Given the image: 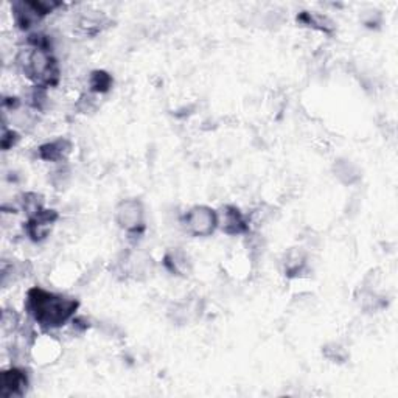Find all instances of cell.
I'll return each mask as SVG.
<instances>
[{"instance_id": "cell-18", "label": "cell", "mask_w": 398, "mask_h": 398, "mask_svg": "<svg viewBox=\"0 0 398 398\" xmlns=\"http://www.w3.org/2000/svg\"><path fill=\"white\" fill-rule=\"evenodd\" d=\"M112 84H114V79H112L111 75L106 70H93L89 77V87L92 93H106L111 91Z\"/></svg>"}, {"instance_id": "cell-15", "label": "cell", "mask_w": 398, "mask_h": 398, "mask_svg": "<svg viewBox=\"0 0 398 398\" xmlns=\"http://www.w3.org/2000/svg\"><path fill=\"white\" fill-rule=\"evenodd\" d=\"M108 22V17L103 12H97V15H89L87 12V15L79 17L78 30L86 36H97Z\"/></svg>"}, {"instance_id": "cell-9", "label": "cell", "mask_w": 398, "mask_h": 398, "mask_svg": "<svg viewBox=\"0 0 398 398\" xmlns=\"http://www.w3.org/2000/svg\"><path fill=\"white\" fill-rule=\"evenodd\" d=\"M218 226L227 235L249 234V230H251L247 216L243 215L241 210L235 205H226V207L221 209L220 214H218Z\"/></svg>"}, {"instance_id": "cell-22", "label": "cell", "mask_w": 398, "mask_h": 398, "mask_svg": "<svg viewBox=\"0 0 398 398\" xmlns=\"http://www.w3.org/2000/svg\"><path fill=\"white\" fill-rule=\"evenodd\" d=\"M322 353L327 359L332 361V363H345L348 359V353L344 347H341L339 344H328L325 347H322Z\"/></svg>"}, {"instance_id": "cell-12", "label": "cell", "mask_w": 398, "mask_h": 398, "mask_svg": "<svg viewBox=\"0 0 398 398\" xmlns=\"http://www.w3.org/2000/svg\"><path fill=\"white\" fill-rule=\"evenodd\" d=\"M201 302H199V298L196 301H185V302H180V303H174L173 307L168 311V314L173 319V322L176 323H187L190 322L191 319H196V317L201 316Z\"/></svg>"}, {"instance_id": "cell-19", "label": "cell", "mask_w": 398, "mask_h": 398, "mask_svg": "<svg viewBox=\"0 0 398 398\" xmlns=\"http://www.w3.org/2000/svg\"><path fill=\"white\" fill-rule=\"evenodd\" d=\"M21 205H22V210L27 214V216H33L37 214V211H41L44 209V198L42 195H39V193H35V191L25 193V195H22Z\"/></svg>"}, {"instance_id": "cell-21", "label": "cell", "mask_w": 398, "mask_h": 398, "mask_svg": "<svg viewBox=\"0 0 398 398\" xmlns=\"http://www.w3.org/2000/svg\"><path fill=\"white\" fill-rule=\"evenodd\" d=\"M28 104L33 108L35 111H46L47 104H48V93L46 87H39V86H33L28 93Z\"/></svg>"}, {"instance_id": "cell-14", "label": "cell", "mask_w": 398, "mask_h": 398, "mask_svg": "<svg viewBox=\"0 0 398 398\" xmlns=\"http://www.w3.org/2000/svg\"><path fill=\"white\" fill-rule=\"evenodd\" d=\"M285 274L288 277H298L307 266V252L303 247H291L285 254Z\"/></svg>"}, {"instance_id": "cell-25", "label": "cell", "mask_w": 398, "mask_h": 398, "mask_svg": "<svg viewBox=\"0 0 398 398\" xmlns=\"http://www.w3.org/2000/svg\"><path fill=\"white\" fill-rule=\"evenodd\" d=\"M72 323H73V328L79 330V332H84V330L89 328V321H86L84 317H75Z\"/></svg>"}, {"instance_id": "cell-11", "label": "cell", "mask_w": 398, "mask_h": 398, "mask_svg": "<svg viewBox=\"0 0 398 398\" xmlns=\"http://www.w3.org/2000/svg\"><path fill=\"white\" fill-rule=\"evenodd\" d=\"M164 266L167 267V271H170L173 274V276H180V277L189 276V272L191 269L189 255H187L182 249H179V247L170 249V251L165 254Z\"/></svg>"}, {"instance_id": "cell-6", "label": "cell", "mask_w": 398, "mask_h": 398, "mask_svg": "<svg viewBox=\"0 0 398 398\" xmlns=\"http://www.w3.org/2000/svg\"><path fill=\"white\" fill-rule=\"evenodd\" d=\"M153 258L143 251H128L118 260L117 269L123 274V277H133L135 280L146 278L153 271Z\"/></svg>"}, {"instance_id": "cell-23", "label": "cell", "mask_w": 398, "mask_h": 398, "mask_svg": "<svg viewBox=\"0 0 398 398\" xmlns=\"http://www.w3.org/2000/svg\"><path fill=\"white\" fill-rule=\"evenodd\" d=\"M97 93H83V95L79 97L78 103H77V108L81 112V114H91L97 109Z\"/></svg>"}, {"instance_id": "cell-5", "label": "cell", "mask_w": 398, "mask_h": 398, "mask_svg": "<svg viewBox=\"0 0 398 398\" xmlns=\"http://www.w3.org/2000/svg\"><path fill=\"white\" fill-rule=\"evenodd\" d=\"M182 224L193 236H210L218 227V211L207 205H195L184 215Z\"/></svg>"}, {"instance_id": "cell-2", "label": "cell", "mask_w": 398, "mask_h": 398, "mask_svg": "<svg viewBox=\"0 0 398 398\" xmlns=\"http://www.w3.org/2000/svg\"><path fill=\"white\" fill-rule=\"evenodd\" d=\"M16 66L28 79L33 81V86L55 87L59 83L58 61L50 50L28 48L21 50L16 56Z\"/></svg>"}, {"instance_id": "cell-10", "label": "cell", "mask_w": 398, "mask_h": 398, "mask_svg": "<svg viewBox=\"0 0 398 398\" xmlns=\"http://www.w3.org/2000/svg\"><path fill=\"white\" fill-rule=\"evenodd\" d=\"M72 149H73L72 142L59 137V139L44 143V145L37 148V155H39V159L46 162L62 164V162H66V159L68 158V154L72 153Z\"/></svg>"}, {"instance_id": "cell-1", "label": "cell", "mask_w": 398, "mask_h": 398, "mask_svg": "<svg viewBox=\"0 0 398 398\" xmlns=\"http://www.w3.org/2000/svg\"><path fill=\"white\" fill-rule=\"evenodd\" d=\"M78 307L79 302L77 298L55 294V292L42 290L39 286H33L28 290L27 302H25L27 313L46 332L64 325L77 313Z\"/></svg>"}, {"instance_id": "cell-4", "label": "cell", "mask_w": 398, "mask_h": 398, "mask_svg": "<svg viewBox=\"0 0 398 398\" xmlns=\"http://www.w3.org/2000/svg\"><path fill=\"white\" fill-rule=\"evenodd\" d=\"M115 221L118 226L133 235L145 232V207L140 199H123L115 207Z\"/></svg>"}, {"instance_id": "cell-17", "label": "cell", "mask_w": 398, "mask_h": 398, "mask_svg": "<svg viewBox=\"0 0 398 398\" xmlns=\"http://www.w3.org/2000/svg\"><path fill=\"white\" fill-rule=\"evenodd\" d=\"M72 180L70 167L67 164H61L48 173V182L53 185L55 190H66Z\"/></svg>"}, {"instance_id": "cell-20", "label": "cell", "mask_w": 398, "mask_h": 398, "mask_svg": "<svg viewBox=\"0 0 398 398\" xmlns=\"http://www.w3.org/2000/svg\"><path fill=\"white\" fill-rule=\"evenodd\" d=\"M0 323H2L3 333H16L19 332V328H21V314H19L15 308H5L2 311Z\"/></svg>"}, {"instance_id": "cell-3", "label": "cell", "mask_w": 398, "mask_h": 398, "mask_svg": "<svg viewBox=\"0 0 398 398\" xmlns=\"http://www.w3.org/2000/svg\"><path fill=\"white\" fill-rule=\"evenodd\" d=\"M58 6H61V2L53 0H17L11 5L12 21L19 30L28 31Z\"/></svg>"}, {"instance_id": "cell-16", "label": "cell", "mask_w": 398, "mask_h": 398, "mask_svg": "<svg viewBox=\"0 0 398 398\" xmlns=\"http://www.w3.org/2000/svg\"><path fill=\"white\" fill-rule=\"evenodd\" d=\"M297 22H301L307 27L316 28L319 31H323V33H333L334 31V23L333 21H330L327 16L322 15H314V12H308V11H302L301 15L297 16Z\"/></svg>"}, {"instance_id": "cell-7", "label": "cell", "mask_w": 398, "mask_h": 398, "mask_svg": "<svg viewBox=\"0 0 398 398\" xmlns=\"http://www.w3.org/2000/svg\"><path fill=\"white\" fill-rule=\"evenodd\" d=\"M58 211L48 209H42L36 215L28 216L27 222H25V232H27L28 238L35 243L46 240L50 230H52V226L58 221Z\"/></svg>"}, {"instance_id": "cell-24", "label": "cell", "mask_w": 398, "mask_h": 398, "mask_svg": "<svg viewBox=\"0 0 398 398\" xmlns=\"http://www.w3.org/2000/svg\"><path fill=\"white\" fill-rule=\"evenodd\" d=\"M21 137H19V133L15 129H8L3 128L2 131V140H0V145H2L3 151H8V149H12V146L17 145V142Z\"/></svg>"}, {"instance_id": "cell-8", "label": "cell", "mask_w": 398, "mask_h": 398, "mask_svg": "<svg viewBox=\"0 0 398 398\" xmlns=\"http://www.w3.org/2000/svg\"><path fill=\"white\" fill-rule=\"evenodd\" d=\"M28 389V377L22 367H10L0 375V395L5 398L23 397Z\"/></svg>"}, {"instance_id": "cell-13", "label": "cell", "mask_w": 398, "mask_h": 398, "mask_svg": "<svg viewBox=\"0 0 398 398\" xmlns=\"http://www.w3.org/2000/svg\"><path fill=\"white\" fill-rule=\"evenodd\" d=\"M333 174L334 178L344 185H353L361 180V168L354 162L341 158L334 160L333 164Z\"/></svg>"}]
</instances>
